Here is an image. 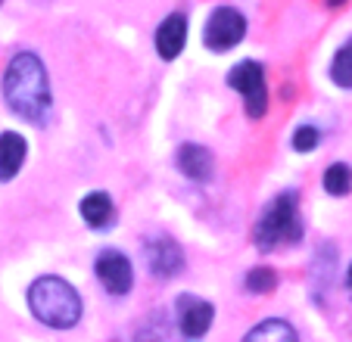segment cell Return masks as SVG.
Returning <instances> with one entry per match:
<instances>
[{
	"label": "cell",
	"instance_id": "cell-1",
	"mask_svg": "<svg viewBox=\"0 0 352 342\" xmlns=\"http://www.w3.org/2000/svg\"><path fill=\"white\" fill-rule=\"evenodd\" d=\"M3 100L7 106L25 122L44 125L50 115V84H47V69L34 53H19L7 66L3 75Z\"/></svg>",
	"mask_w": 352,
	"mask_h": 342
},
{
	"label": "cell",
	"instance_id": "cell-2",
	"mask_svg": "<svg viewBox=\"0 0 352 342\" xmlns=\"http://www.w3.org/2000/svg\"><path fill=\"white\" fill-rule=\"evenodd\" d=\"M28 308L41 323L54 330H69L81 317V299L78 293L60 277H38L28 286Z\"/></svg>",
	"mask_w": 352,
	"mask_h": 342
},
{
	"label": "cell",
	"instance_id": "cell-3",
	"mask_svg": "<svg viewBox=\"0 0 352 342\" xmlns=\"http://www.w3.org/2000/svg\"><path fill=\"white\" fill-rule=\"evenodd\" d=\"M302 240V221L296 212V196L293 193H280L278 199L265 205L259 224H256V246L262 252H274L280 246H290Z\"/></svg>",
	"mask_w": 352,
	"mask_h": 342
},
{
	"label": "cell",
	"instance_id": "cell-4",
	"mask_svg": "<svg viewBox=\"0 0 352 342\" xmlns=\"http://www.w3.org/2000/svg\"><path fill=\"white\" fill-rule=\"evenodd\" d=\"M228 84L240 91L246 103V115L250 119H262L268 109V91H265V72L259 62H237L228 75Z\"/></svg>",
	"mask_w": 352,
	"mask_h": 342
},
{
	"label": "cell",
	"instance_id": "cell-5",
	"mask_svg": "<svg viewBox=\"0 0 352 342\" xmlns=\"http://www.w3.org/2000/svg\"><path fill=\"white\" fill-rule=\"evenodd\" d=\"M246 34V19L243 13L231 7H219L206 22V32H203V41H206L209 50L215 53H225L231 47H237Z\"/></svg>",
	"mask_w": 352,
	"mask_h": 342
},
{
	"label": "cell",
	"instance_id": "cell-6",
	"mask_svg": "<svg viewBox=\"0 0 352 342\" xmlns=\"http://www.w3.org/2000/svg\"><path fill=\"white\" fill-rule=\"evenodd\" d=\"M144 258H146V268L153 271L156 277H162V280L175 277L184 268V252H181V246L172 237H150L144 243Z\"/></svg>",
	"mask_w": 352,
	"mask_h": 342
},
{
	"label": "cell",
	"instance_id": "cell-7",
	"mask_svg": "<svg viewBox=\"0 0 352 342\" xmlns=\"http://www.w3.org/2000/svg\"><path fill=\"white\" fill-rule=\"evenodd\" d=\"M97 277L103 280V286H107L113 296H125L134 283L131 264H128V258L116 249H107L97 255Z\"/></svg>",
	"mask_w": 352,
	"mask_h": 342
},
{
	"label": "cell",
	"instance_id": "cell-8",
	"mask_svg": "<svg viewBox=\"0 0 352 342\" xmlns=\"http://www.w3.org/2000/svg\"><path fill=\"white\" fill-rule=\"evenodd\" d=\"M212 315L215 308L203 299H193V296H181L178 299V323H181V333L187 339H199L212 327Z\"/></svg>",
	"mask_w": 352,
	"mask_h": 342
},
{
	"label": "cell",
	"instance_id": "cell-9",
	"mask_svg": "<svg viewBox=\"0 0 352 342\" xmlns=\"http://www.w3.org/2000/svg\"><path fill=\"white\" fill-rule=\"evenodd\" d=\"M187 41V19L181 13H172L160 28H156V50L162 60H175L184 50Z\"/></svg>",
	"mask_w": 352,
	"mask_h": 342
},
{
	"label": "cell",
	"instance_id": "cell-10",
	"mask_svg": "<svg viewBox=\"0 0 352 342\" xmlns=\"http://www.w3.org/2000/svg\"><path fill=\"white\" fill-rule=\"evenodd\" d=\"M178 168L190 181H209L212 178V152L197 144H187L178 150Z\"/></svg>",
	"mask_w": 352,
	"mask_h": 342
},
{
	"label": "cell",
	"instance_id": "cell-11",
	"mask_svg": "<svg viewBox=\"0 0 352 342\" xmlns=\"http://www.w3.org/2000/svg\"><path fill=\"white\" fill-rule=\"evenodd\" d=\"M25 140L16 131H3L0 134V181L16 178V171L22 168V159H25Z\"/></svg>",
	"mask_w": 352,
	"mask_h": 342
},
{
	"label": "cell",
	"instance_id": "cell-12",
	"mask_svg": "<svg viewBox=\"0 0 352 342\" xmlns=\"http://www.w3.org/2000/svg\"><path fill=\"white\" fill-rule=\"evenodd\" d=\"M81 215H85V221L91 224V227L103 231V227H109V224L116 221L113 199H109L107 193H91V196L81 199Z\"/></svg>",
	"mask_w": 352,
	"mask_h": 342
},
{
	"label": "cell",
	"instance_id": "cell-13",
	"mask_svg": "<svg viewBox=\"0 0 352 342\" xmlns=\"http://www.w3.org/2000/svg\"><path fill=\"white\" fill-rule=\"evenodd\" d=\"M324 190L331 193V196H346V193L352 190V171H349V165L337 162V165H331V168L324 171Z\"/></svg>",
	"mask_w": 352,
	"mask_h": 342
},
{
	"label": "cell",
	"instance_id": "cell-14",
	"mask_svg": "<svg viewBox=\"0 0 352 342\" xmlns=\"http://www.w3.org/2000/svg\"><path fill=\"white\" fill-rule=\"evenodd\" d=\"M246 339H284V342H293L296 339V330L290 327L287 321H265L259 323V327H253L250 333H246Z\"/></svg>",
	"mask_w": 352,
	"mask_h": 342
},
{
	"label": "cell",
	"instance_id": "cell-15",
	"mask_svg": "<svg viewBox=\"0 0 352 342\" xmlns=\"http://www.w3.org/2000/svg\"><path fill=\"white\" fill-rule=\"evenodd\" d=\"M331 78L337 81L340 87H352V41L337 50L333 66H331Z\"/></svg>",
	"mask_w": 352,
	"mask_h": 342
},
{
	"label": "cell",
	"instance_id": "cell-16",
	"mask_svg": "<svg viewBox=\"0 0 352 342\" xmlns=\"http://www.w3.org/2000/svg\"><path fill=\"white\" fill-rule=\"evenodd\" d=\"M278 286V274L272 268H256L246 274V290L250 293H272Z\"/></svg>",
	"mask_w": 352,
	"mask_h": 342
},
{
	"label": "cell",
	"instance_id": "cell-17",
	"mask_svg": "<svg viewBox=\"0 0 352 342\" xmlns=\"http://www.w3.org/2000/svg\"><path fill=\"white\" fill-rule=\"evenodd\" d=\"M318 140H321V134L315 131L312 125H302L296 134H293V146H296L299 152H312L315 146H318Z\"/></svg>",
	"mask_w": 352,
	"mask_h": 342
},
{
	"label": "cell",
	"instance_id": "cell-18",
	"mask_svg": "<svg viewBox=\"0 0 352 342\" xmlns=\"http://www.w3.org/2000/svg\"><path fill=\"white\" fill-rule=\"evenodd\" d=\"M346 283H349V296H352V264H349V277H346Z\"/></svg>",
	"mask_w": 352,
	"mask_h": 342
},
{
	"label": "cell",
	"instance_id": "cell-19",
	"mask_svg": "<svg viewBox=\"0 0 352 342\" xmlns=\"http://www.w3.org/2000/svg\"><path fill=\"white\" fill-rule=\"evenodd\" d=\"M0 3H3V0H0Z\"/></svg>",
	"mask_w": 352,
	"mask_h": 342
}]
</instances>
